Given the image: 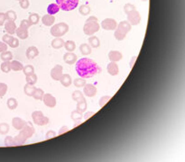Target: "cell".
<instances>
[{
  "mask_svg": "<svg viewBox=\"0 0 185 162\" xmlns=\"http://www.w3.org/2000/svg\"><path fill=\"white\" fill-rule=\"evenodd\" d=\"M64 43H65V42H64V40L63 38H61V37H55V39H53L52 41V47L53 48V49H61V48H63L64 47Z\"/></svg>",
  "mask_w": 185,
  "mask_h": 162,
  "instance_id": "cell-19",
  "label": "cell"
},
{
  "mask_svg": "<svg viewBox=\"0 0 185 162\" xmlns=\"http://www.w3.org/2000/svg\"><path fill=\"white\" fill-rule=\"evenodd\" d=\"M110 98H111V96H102V97L100 99V102H99L100 107H103V106H104V105H105V104H106L110 100Z\"/></svg>",
  "mask_w": 185,
  "mask_h": 162,
  "instance_id": "cell-46",
  "label": "cell"
},
{
  "mask_svg": "<svg viewBox=\"0 0 185 162\" xmlns=\"http://www.w3.org/2000/svg\"><path fill=\"white\" fill-rule=\"evenodd\" d=\"M32 118L34 121V124L36 125L43 126L48 124L49 123V118L45 116L41 111H35L32 114Z\"/></svg>",
  "mask_w": 185,
  "mask_h": 162,
  "instance_id": "cell-7",
  "label": "cell"
},
{
  "mask_svg": "<svg viewBox=\"0 0 185 162\" xmlns=\"http://www.w3.org/2000/svg\"><path fill=\"white\" fill-rule=\"evenodd\" d=\"M42 22L45 26H52L55 22V17L52 15H45L42 17Z\"/></svg>",
  "mask_w": 185,
  "mask_h": 162,
  "instance_id": "cell-21",
  "label": "cell"
},
{
  "mask_svg": "<svg viewBox=\"0 0 185 162\" xmlns=\"http://www.w3.org/2000/svg\"><path fill=\"white\" fill-rule=\"evenodd\" d=\"M2 42H4L5 43H7L11 48H17L19 46V41H18V39L11 36V34H8V33L3 35Z\"/></svg>",
  "mask_w": 185,
  "mask_h": 162,
  "instance_id": "cell-10",
  "label": "cell"
},
{
  "mask_svg": "<svg viewBox=\"0 0 185 162\" xmlns=\"http://www.w3.org/2000/svg\"><path fill=\"white\" fill-rule=\"evenodd\" d=\"M97 88L92 84H86L83 87V94L88 97H93L97 95Z\"/></svg>",
  "mask_w": 185,
  "mask_h": 162,
  "instance_id": "cell-12",
  "label": "cell"
},
{
  "mask_svg": "<svg viewBox=\"0 0 185 162\" xmlns=\"http://www.w3.org/2000/svg\"><path fill=\"white\" fill-rule=\"evenodd\" d=\"M79 52L83 55H90L91 53V47L90 46V44L82 43L79 46Z\"/></svg>",
  "mask_w": 185,
  "mask_h": 162,
  "instance_id": "cell-27",
  "label": "cell"
},
{
  "mask_svg": "<svg viewBox=\"0 0 185 162\" xmlns=\"http://www.w3.org/2000/svg\"><path fill=\"white\" fill-rule=\"evenodd\" d=\"M0 58L2 60L4 61H10L13 59V54L11 52H8V51H6L4 52H1V55H0Z\"/></svg>",
  "mask_w": 185,
  "mask_h": 162,
  "instance_id": "cell-34",
  "label": "cell"
},
{
  "mask_svg": "<svg viewBox=\"0 0 185 162\" xmlns=\"http://www.w3.org/2000/svg\"><path fill=\"white\" fill-rule=\"evenodd\" d=\"M131 29H132L131 24L128 23V21H122L117 24V28L115 30V38L117 41H123L126 38L127 34L131 31Z\"/></svg>",
  "mask_w": 185,
  "mask_h": 162,
  "instance_id": "cell-3",
  "label": "cell"
},
{
  "mask_svg": "<svg viewBox=\"0 0 185 162\" xmlns=\"http://www.w3.org/2000/svg\"><path fill=\"white\" fill-rule=\"evenodd\" d=\"M6 14V18H7V21H15L16 18H17V15H16V13L13 11V10H9L7 11Z\"/></svg>",
  "mask_w": 185,
  "mask_h": 162,
  "instance_id": "cell-38",
  "label": "cell"
},
{
  "mask_svg": "<svg viewBox=\"0 0 185 162\" xmlns=\"http://www.w3.org/2000/svg\"><path fill=\"white\" fill-rule=\"evenodd\" d=\"M9 132V125L7 123H1L0 124V134L6 135Z\"/></svg>",
  "mask_w": 185,
  "mask_h": 162,
  "instance_id": "cell-43",
  "label": "cell"
},
{
  "mask_svg": "<svg viewBox=\"0 0 185 162\" xmlns=\"http://www.w3.org/2000/svg\"><path fill=\"white\" fill-rule=\"evenodd\" d=\"M25 55H26L27 59H35V57H37L39 55V50L36 47H35V46H31V47H29L28 49L26 50Z\"/></svg>",
  "mask_w": 185,
  "mask_h": 162,
  "instance_id": "cell-17",
  "label": "cell"
},
{
  "mask_svg": "<svg viewBox=\"0 0 185 162\" xmlns=\"http://www.w3.org/2000/svg\"><path fill=\"white\" fill-rule=\"evenodd\" d=\"M25 80H26V83L29 84V85H33V86H35V85L36 84V82H37V80H38V78H37L36 74L33 73L32 75L26 76Z\"/></svg>",
  "mask_w": 185,
  "mask_h": 162,
  "instance_id": "cell-32",
  "label": "cell"
},
{
  "mask_svg": "<svg viewBox=\"0 0 185 162\" xmlns=\"http://www.w3.org/2000/svg\"><path fill=\"white\" fill-rule=\"evenodd\" d=\"M7 50V44L4 42H0V53L6 52Z\"/></svg>",
  "mask_w": 185,
  "mask_h": 162,
  "instance_id": "cell-52",
  "label": "cell"
},
{
  "mask_svg": "<svg viewBox=\"0 0 185 162\" xmlns=\"http://www.w3.org/2000/svg\"><path fill=\"white\" fill-rule=\"evenodd\" d=\"M134 10H135V7L133 4L128 3V4H126V5L124 6V12H125L126 14H128L129 12L134 11Z\"/></svg>",
  "mask_w": 185,
  "mask_h": 162,
  "instance_id": "cell-45",
  "label": "cell"
},
{
  "mask_svg": "<svg viewBox=\"0 0 185 162\" xmlns=\"http://www.w3.org/2000/svg\"><path fill=\"white\" fill-rule=\"evenodd\" d=\"M142 1H148V0H142Z\"/></svg>",
  "mask_w": 185,
  "mask_h": 162,
  "instance_id": "cell-57",
  "label": "cell"
},
{
  "mask_svg": "<svg viewBox=\"0 0 185 162\" xmlns=\"http://www.w3.org/2000/svg\"><path fill=\"white\" fill-rule=\"evenodd\" d=\"M122 58H123V55L121 52L118 51H111L108 53V59L113 62H117L121 60Z\"/></svg>",
  "mask_w": 185,
  "mask_h": 162,
  "instance_id": "cell-18",
  "label": "cell"
},
{
  "mask_svg": "<svg viewBox=\"0 0 185 162\" xmlns=\"http://www.w3.org/2000/svg\"><path fill=\"white\" fill-rule=\"evenodd\" d=\"M56 4L63 11H71L78 7L79 0H56Z\"/></svg>",
  "mask_w": 185,
  "mask_h": 162,
  "instance_id": "cell-6",
  "label": "cell"
},
{
  "mask_svg": "<svg viewBox=\"0 0 185 162\" xmlns=\"http://www.w3.org/2000/svg\"><path fill=\"white\" fill-rule=\"evenodd\" d=\"M56 136V133L54 132V131H48L47 133H46V135H45V137H46V139H52V138H54Z\"/></svg>",
  "mask_w": 185,
  "mask_h": 162,
  "instance_id": "cell-50",
  "label": "cell"
},
{
  "mask_svg": "<svg viewBox=\"0 0 185 162\" xmlns=\"http://www.w3.org/2000/svg\"><path fill=\"white\" fill-rule=\"evenodd\" d=\"M0 68H1V70L3 72H5V73H8V72H10V70H12L11 69V62L10 61H4L1 64Z\"/></svg>",
  "mask_w": 185,
  "mask_h": 162,
  "instance_id": "cell-40",
  "label": "cell"
},
{
  "mask_svg": "<svg viewBox=\"0 0 185 162\" xmlns=\"http://www.w3.org/2000/svg\"><path fill=\"white\" fill-rule=\"evenodd\" d=\"M31 25H32V23L29 22V20H26V19H24L20 22V27L25 28V29H28Z\"/></svg>",
  "mask_w": 185,
  "mask_h": 162,
  "instance_id": "cell-48",
  "label": "cell"
},
{
  "mask_svg": "<svg viewBox=\"0 0 185 162\" xmlns=\"http://www.w3.org/2000/svg\"><path fill=\"white\" fill-rule=\"evenodd\" d=\"M69 131V128L67 127V126H63L61 129H60V131H59V133H58V134L59 135H61V134H63V133H66V132H68Z\"/></svg>",
  "mask_w": 185,
  "mask_h": 162,
  "instance_id": "cell-53",
  "label": "cell"
},
{
  "mask_svg": "<svg viewBox=\"0 0 185 162\" xmlns=\"http://www.w3.org/2000/svg\"><path fill=\"white\" fill-rule=\"evenodd\" d=\"M28 20L32 24H37L39 23V20H40V16L38 14H31L29 15Z\"/></svg>",
  "mask_w": 185,
  "mask_h": 162,
  "instance_id": "cell-42",
  "label": "cell"
},
{
  "mask_svg": "<svg viewBox=\"0 0 185 162\" xmlns=\"http://www.w3.org/2000/svg\"><path fill=\"white\" fill-rule=\"evenodd\" d=\"M60 7L58 6L56 3H52V4H50L47 8V12H48V15H55L57 14L58 12L60 11Z\"/></svg>",
  "mask_w": 185,
  "mask_h": 162,
  "instance_id": "cell-24",
  "label": "cell"
},
{
  "mask_svg": "<svg viewBox=\"0 0 185 162\" xmlns=\"http://www.w3.org/2000/svg\"><path fill=\"white\" fill-rule=\"evenodd\" d=\"M43 102L47 107H50V108L54 107L56 105V103H57L56 102V98L53 96H52L49 93L44 94V96L43 97Z\"/></svg>",
  "mask_w": 185,
  "mask_h": 162,
  "instance_id": "cell-13",
  "label": "cell"
},
{
  "mask_svg": "<svg viewBox=\"0 0 185 162\" xmlns=\"http://www.w3.org/2000/svg\"><path fill=\"white\" fill-rule=\"evenodd\" d=\"M71 98L74 101H77L78 102V101L84 98V94L81 91H79V90H75V91H73V93L71 95Z\"/></svg>",
  "mask_w": 185,
  "mask_h": 162,
  "instance_id": "cell-31",
  "label": "cell"
},
{
  "mask_svg": "<svg viewBox=\"0 0 185 162\" xmlns=\"http://www.w3.org/2000/svg\"><path fill=\"white\" fill-rule=\"evenodd\" d=\"M75 69L79 76L83 78H92L101 70L97 62L89 58H82L77 60Z\"/></svg>",
  "mask_w": 185,
  "mask_h": 162,
  "instance_id": "cell-1",
  "label": "cell"
},
{
  "mask_svg": "<svg viewBox=\"0 0 185 162\" xmlns=\"http://www.w3.org/2000/svg\"><path fill=\"white\" fill-rule=\"evenodd\" d=\"M35 133V127L31 123H26L25 126L20 130V133H18L14 138L15 145H21L24 144L26 140L31 138Z\"/></svg>",
  "mask_w": 185,
  "mask_h": 162,
  "instance_id": "cell-2",
  "label": "cell"
},
{
  "mask_svg": "<svg viewBox=\"0 0 185 162\" xmlns=\"http://www.w3.org/2000/svg\"><path fill=\"white\" fill-rule=\"evenodd\" d=\"M87 107H88V104H87V101H86L85 98H83V99L78 101V104H77V110L81 112V113H84L87 110Z\"/></svg>",
  "mask_w": 185,
  "mask_h": 162,
  "instance_id": "cell-29",
  "label": "cell"
},
{
  "mask_svg": "<svg viewBox=\"0 0 185 162\" xmlns=\"http://www.w3.org/2000/svg\"><path fill=\"white\" fill-rule=\"evenodd\" d=\"M86 80L83 78H75L73 80V85L76 87V88H83L85 86Z\"/></svg>",
  "mask_w": 185,
  "mask_h": 162,
  "instance_id": "cell-37",
  "label": "cell"
},
{
  "mask_svg": "<svg viewBox=\"0 0 185 162\" xmlns=\"http://www.w3.org/2000/svg\"><path fill=\"white\" fill-rule=\"evenodd\" d=\"M19 5H20V7L23 9H26L30 6V2H29V0H20L19 1Z\"/></svg>",
  "mask_w": 185,
  "mask_h": 162,
  "instance_id": "cell-49",
  "label": "cell"
},
{
  "mask_svg": "<svg viewBox=\"0 0 185 162\" xmlns=\"http://www.w3.org/2000/svg\"><path fill=\"white\" fill-rule=\"evenodd\" d=\"M44 96V92L42 89H36V90L35 91L34 95H33V97L36 99V100H43V97Z\"/></svg>",
  "mask_w": 185,
  "mask_h": 162,
  "instance_id": "cell-39",
  "label": "cell"
},
{
  "mask_svg": "<svg viewBox=\"0 0 185 162\" xmlns=\"http://www.w3.org/2000/svg\"><path fill=\"white\" fill-rule=\"evenodd\" d=\"M0 42H1V41H0Z\"/></svg>",
  "mask_w": 185,
  "mask_h": 162,
  "instance_id": "cell-59",
  "label": "cell"
},
{
  "mask_svg": "<svg viewBox=\"0 0 185 162\" xmlns=\"http://www.w3.org/2000/svg\"><path fill=\"white\" fill-rule=\"evenodd\" d=\"M64 47H65L66 51L72 52L73 51H75V49H76V43L73 41H67L64 43Z\"/></svg>",
  "mask_w": 185,
  "mask_h": 162,
  "instance_id": "cell-35",
  "label": "cell"
},
{
  "mask_svg": "<svg viewBox=\"0 0 185 162\" xmlns=\"http://www.w3.org/2000/svg\"><path fill=\"white\" fill-rule=\"evenodd\" d=\"M63 68L62 65H55L51 70V77L53 80L59 81L61 79L62 76L63 75Z\"/></svg>",
  "mask_w": 185,
  "mask_h": 162,
  "instance_id": "cell-11",
  "label": "cell"
},
{
  "mask_svg": "<svg viewBox=\"0 0 185 162\" xmlns=\"http://www.w3.org/2000/svg\"><path fill=\"white\" fill-rule=\"evenodd\" d=\"M7 92V85L5 83H0V97H4Z\"/></svg>",
  "mask_w": 185,
  "mask_h": 162,
  "instance_id": "cell-44",
  "label": "cell"
},
{
  "mask_svg": "<svg viewBox=\"0 0 185 162\" xmlns=\"http://www.w3.org/2000/svg\"><path fill=\"white\" fill-rule=\"evenodd\" d=\"M23 72L25 75V77L29 76V75H32L33 73H35V68L32 65H26V66L24 67Z\"/></svg>",
  "mask_w": 185,
  "mask_h": 162,
  "instance_id": "cell-41",
  "label": "cell"
},
{
  "mask_svg": "<svg viewBox=\"0 0 185 162\" xmlns=\"http://www.w3.org/2000/svg\"><path fill=\"white\" fill-rule=\"evenodd\" d=\"M93 114H94V112H88V113H86L85 114H83V118H84V120H87L90 117H91Z\"/></svg>",
  "mask_w": 185,
  "mask_h": 162,
  "instance_id": "cell-54",
  "label": "cell"
},
{
  "mask_svg": "<svg viewBox=\"0 0 185 162\" xmlns=\"http://www.w3.org/2000/svg\"><path fill=\"white\" fill-rule=\"evenodd\" d=\"M117 26V21L113 18H106L104 19L101 23V27L102 29L106 30V31H113L116 30Z\"/></svg>",
  "mask_w": 185,
  "mask_h": 162,
  "instance_id": "cell-9",
  "label": "cell"
},
{
  "mask_svg": "<svg viewBox=\"0 0 185 162\" xmlns=\"http://www.w3.org/2000/svg\"><path fill=\"white\" fill-rule=\"evenodd\" d=\"M7 107L10 109V110H14L17 108V105H18V102L17 100L14 98V97H10L8 100H7Z\"/></svg>",
  "mask_w": 185,
  "mask_h": 162,
  "instance_id": "cell-30",
  "label": "cell"
},
{
  "mask_svg": "<svg viewBox=\"0 0 185 162\" xmlns=\"http://www.w3.org/2000/svg\"><path fill=\"white\" fill-rule=\"evenodd\" d=\"M90 8L87 5H82L79 8V14L82 15H88L90 14Z\"/></svg>",
  "mask_w": 185,
  "mask_h": 162,
  "instance_id": "cell-36",
  "label": "cell"
},
{
  "mask_svg": "<svg viewBox=\"0 0 185 162\" xmlns=\"http://www.w3.org/2000/svg\"><path fill=\"white\" fill-rule=\"evenodd\" d=\"M5 29L8 34H14L16 31V25L14 21H7L5 23Z\"/></svg>",
  "mask_w": 185,
  "mask_h": 162,
  "instance_id": "cell-20",
  "label": "cell"
},
{
  "mask_svg": "<svg viewBox=\"0 0 185 162\" xmlns=\"http://www.w3.org/2000/svg\"><path fill=\"white\" fill-rule=\"evenodd\" d=\"M69 32V25L66 23H59L52 26L51 34L54 37H62Z\"/></svg>",
  "mask_w": 185,
  "mask_h": 162,
  "instance_id": "cell-4",
  "label": "cell"
},
{
  "mask_svg": "<svg viewBox=\"0 0 185 162\" xmlns=\"http://www.w3.org/2000/svg\"><path fill=\"white\" fill-rule=\"evenodd\" d=\"M18 1H20V0H18Z\"/></svg>",
  "mask_w": 185,
  "mask_h": 162,
  "instance_id": "cell-58",
  "label": "cell"
},
{
  "mask_svg": "<svg viewBox=\"0 0 185 162\" xmlns=\"http://www.w3.org/2000/svg\"><path fill=\"white\" fill-rule=\"evenodd\" d=\"M89 44L92 48H99L100 46V39L97 36H91L89 38Z\"/></svg>",
  "mask_w": 185,
  "mask_h": 162,
  "instance_id": "cell-26",
  "label": "cell"
},
{
  "mask_svg": "<svg viewBox=\"0 0 185 162\" xmlns=\"http://www.w3.org/2000/svg\"><path fill=\"white\" fill-rule=\"evenodd\" d=\"M23 68H24V65L20 61H18V60H12L11 61V69L12 70L20 71V70H23Z\"/></svg>",
  "mask_w": 185,
  "mask_h": 162,
  "instance_id": "cell-28",
  "label": "cell"
},
{
  "mask_svg": "<svg viewBox=\"0 0 185 162\" xmlns=\"http://www.w3.org/2000/svg\"><path fill=\"white\" fill-rule=\"evenodd\" d=\"M26 123L27 122H25L24 119H22L20 117H14L13 118V120H12V125L14 127L15 130H17V131H20L22 130L25 124H26Z\"/></svg>",
  "mask_w": 185,
  "mask_h": 162,
  "instance_id": "cell-15",
  "label": "cell"
},
{
  "mask_svg": "<svg viewBox=\"0 0 185 162\" xmlns=\"http://www.w3.org/2000/svg\"><path fill=\"white\" fill-rule=\"evenodd\" d=\"M83 117V114H82V113L81 112H79L77 109L75 111H73V112H71V118L73 120V121H76V122H78V121H81V118Z\"/></svg>",
  "mask_w": 185,
  "mask_h": 162,
  "instance_id": "cell-33",
  "label": "cell"
},
{
  "mask_svg": "<svg viewBox=\"0 0 185 162\" xmlns=\"http://www.w3.org/2000/svg\"><path fill=\"white\" fill-rule=\"evenodd\" d=\"M107 70L109 75L111 76H117L118 72H119V68H118V65L117 64V62H109L107 66Z\"/></svg>",
  "mask_w": 185,
  "mask_h": 162,
  "instance_id": "cell-16",
  "label": "cell"
},
{
  "mask_svg": "<svg viewBox=\"0 0 185 162\" xmlns=\"http://www.w3.org/2000/svg\"><path fill=\"white\" fill-rule=\"evenodd\" d=\"M87 21H98V18L95 17V16H90V17L87 19Z\"/></svg>",
  "mask_w": 185,
  "mask_h": 162,
  "instance_id": "cell-55",
  "label": "cell"
},
{
  "mask_svg": "<svg viewBox=\"0 0 185 162\" xmlns=\"http://www.w3.org/2000/svg\"><path fill=\"white\" fill-rule=\"evenodd\" d=\"M7 21V18H6V14L5 13H0V26H2L3 24H5V23Z\"/></svg>",
  "mask_w": 185,
  "mask_h": 162,
  "instance_id": "cell-51",
  "label": "cell"
},
{
  "mask_svg": "<svg viewBox=\"0 0 185 162\" xmlns=\"http://www.w3.org/2000/svg\"><path fill=\"white\" fill-rule=\"evenodd\" d=\"M63 60L65 63H67L69 65H73L77 62L78 58H77V55L75 53L68 52L63 55Z\"/></svg>",
  "mask_w": 185,
  "mask_h": 162,
  "instance_id": "cell-14",
  "label": "cell"
},
{
  "mask_svg": "<svg viewBox=\"0 0 185 162\" xmlns=\"http://www.w3.org/2000/svg\"><path fill=\"white\" fill-rule=\"evenodd\" d=\"M100 25L98 21H86L85 24L83 26V32L86 35L91 36L95 33L99 32Z\"/></svg>",
  "mask_w": 185,
  "mask_h": 162,
  "instance_id": "cell-5",
  "label": "cell"
},
{
  "mask_svg": "<svg viewBox=\"0 0 185 162\" xmlns=\"http://www.w3.org/2000/svg\"><path fill=\"white\" fill-rule=\"evenodd\" d=\"M127 15H128V23L131 25H137L141 22V15L138 11L134 10V11L129 12Z\"/></svg>",
  "mask_w": 185,
  "mask_h": 162,
  "instance_id": "cell-8",
  "label": "cell"
},
{
  "mask_svg": "<svg viewBox=\"0 0 185 162\" xmlns=\"http://www.w3.org/2000/svg\"><path fill=\"white\" fill-rule=\"evenodd\" d=\"M60 82H61V84H62L63 87H65V88H69L71 84H72V78H71V77L69 74H63V75L62 76L61 79H60Z\"/></svg>",
  "mask_w": 185,
  "mask_h": 162,
  "instance_id": "cell-23",
  "label": "cell"
},
{
  "mask_svg": "<svg viewBox=\"0 0 185 162\" xmlns=\"http://www.w3.org/2000/svg\"><path fill=\"white\" fill-rule=\"evenodd\" d=\"M135 59H136V57H133V59H132V61H130V68H133L134 66V63H135Z\"/></svg>",
  "mask_w": 185,
  "mask_h": 162,
  "instance_id": "cell-56",
  "label": "cell"
},
{
  "mask_svg": "<svg viewBox=\"0 0 185 162\" xmlns=\"http://www.w3.org/2000/svg\"><path fill=\"white\" fill-rule=\"evenodd\" d=\"M16 35L19 39H22V40H25L27 39L29 36V33H28V29H25V28H23V27H18L16 28Z\"/></svg>",
  "mask_w": 185,
  "mask_h": 162,
  "instance_id": "cell-22",
  "label": "cell"
},
{
  "mask_svg": "<svg viewBox=\"0 0 185 162\" xmlns=\"http://www.w3.org/2000/svg\"><path fill=\"white\" fill-rule=\"evenodd\" d=\"M5 144H6V146H14L15 143H14V138L12 136H7V137H6V139H5Z\"/></svg>",
  "mask_w": 185,
  "mask_h": 162,
  "instance_id": "cell-47",
  "label": "cell"
},
{
  "mask_svg": "<svg viewBox=\"0 0 185 162\" xmlns=\"http://www.w3.org/2000/svg\"><path fill=\"white\" fill-rule=\"evenodd\" d=\"M37 88H35V86H33V85H29L26 83V85L24 86V94L26 95V96H33L34 95V93H35V91L36 90Z\"/></svg>",
  "mask_w": 185,
  "mask_h": 162,
  "instance_id": "cell-25",
  "label": "cell"
}]
</instances>
